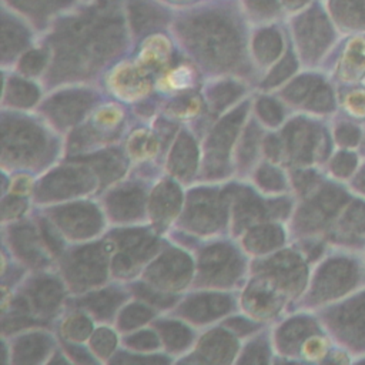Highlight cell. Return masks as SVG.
Masks as SVG:
<instances>
[{
  "label": "cell",
  "instance_id": "11",
  "mask_svg": "<svg viewBox=\"0 0 365 365\" xmlns=\"http://www.w3.org/2000/svg\"><path fill=\"white\" fill-rule=\"evenodd\" d=\"M163 3H165L167 6L173 7L174 10H180V9H185V7H190V6H194L200 1H204V0H161Z\"/></svg>",
  "mask_w": 365,
  "mask_h": 365
},
{
  "label": "cell",
  "instance_id": "5",
  "mask_svg": "<svg viewBox=\"0 0 365 365\" xmlns=\"http://www.w3.org/2000/svg\"><path fill=\"white\" fill-rule=\"evenodd\" d=\"M1 10V43H3V60L11 61L21 56L29 47L33 38L38 33L20 16L0 6Z\"/></svg>",
  "mask_w": 365,
  "mask_h": 365
},
{
  "label": "cell",
  "instance_id": "2",
  "mask_svg": "<svg viewBox=\"0 0 365 365\" xmlns=\"http://www.w3.org/2000/svg\"><path fill=\"white\" fill-rule=\"evenodd\" d=\"M252 26L238 0H204L175 11L170 33L210 71H245Z\"/></svg>",
  "mask_w": 365,
  "mask_h": 365
},
{
  "label": "cell",
  "instance_id": "3",
  "mask_svg": "<svg viewBox=\"0 0 365 365\" xmlns=\"http://www.w3.org/2000/svg\"><path fill=\"white\" fill-rule=\"evenodd\" d=\"M131 38L143 40L151 34L170 31L175 11L161 0H123Z\"/></svg>",
  "mask_w": 365,
  "mask_h": 365
},
{
  "label": "cell",
  "instance_id": "10",
  "mask_svg": "<svg viewBox=\"0 0 365 365\" xmlns=\"http://www.w3.org/2000/svg\"><path fill=\"white\" fill-rule=\"evenodd\" d=\"M309 3H311V0H281L282 9L287 16H292V14L304 10L305 7L309 6Z\"/></svg>",
  "mask_w": 365,
  "mask_h": 365
},
{
  "label": "cell",
  "instance_id": "9",
  "mask_svg": "<svg viewBox=\"0 0 365 365\" xmlns=\"http://www.w3.org/2000/svg\"><path fill=\"white\" fill-rule=\"evenodd\" d=\"M48 61H51V53L50 48L46 44H43V47L26 50L20 56L19 70L24 74L34 76L47 68Z\"/></svg>",
  "mask_w": 365,
  "mask_h": 365
},
{
  "label": "cell",
  "instance_id": "7",
  "mask_svg": "<svg viewBox=\"0 0 365 365\" xmlns=\"http://www.w3.org/2000/svg\"><path fill=\"white\" fill-rule=\"evenodd\" d=\"M240 6L250 21L254 26H262L281 21L287 17L281 0H238Z\"/></svg>",
  "mask_w": 365,
  "mask_h": 365
},
{
  "label": "cell",
  "instance_id": "1",
  "mask_svg": "<svg viewBox=\"0 0 365 365\" xmlns=\"http://www.w3.org/2000/svg\"><path fill=\"white\" fill-rule=\"evenodd\" d=\"M50 48L48 80L96 73L124 51L131 38L123 0H81L43 34Z\"/></svg>",
  "mask_w": 365,
  "mask_h": 365
},
{
  "label": "cell",
  "instance_id": "6",
  "mask_svg": "<svg viewBox=\"0 0 365 365\" xmlns=\"http://www.w3.org/2000/svg\"><path fill=\"white\" fill-rule=\"evenodd\" d=\"M281 21L254 26L250 36V56L261 64H272L282 53L284 48V33Z\"/></svg>",
  "mask_w": 365,
  "mask_h": 365
},
{
  "label": "cell",
  "instance_id": "8",
  "mask_svg": "<svg viewBox=\"0 0 365 365\" xmlns=\"http://www.w3.org/2000/svg\"><path fill=\"white\" fill-rule=\"evenodd\" d=\"M195 70L190 64H177L171 67L161 78H158V86L164 90L182 91L194 87L195 84Z\"/></svg>",
  "mask_w": 365,
  "mask_h": 365
},
{
  "label": "cell",
  "instance_id": "4",
  "mask_svg": "<svg viewBox=\"0 0 365 365\" xmlns=\"http://www.w3.org/2000/svg\"><path fill=\"white\" fill-rule=\"evenodd\" d=\"M81 0H0L1 6L26 20L43 36L53 23Z\"/></svg>",
  "mask_w": 365,
  "mask_h": 365
}]
</instances>
